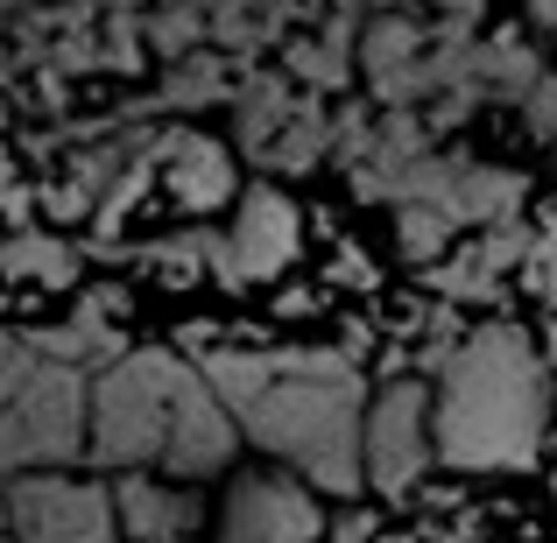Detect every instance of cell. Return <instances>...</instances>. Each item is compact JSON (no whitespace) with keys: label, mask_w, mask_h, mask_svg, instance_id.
Instances as JSON below:
<instances>
[{"label":"cell","mask_w":557,"mask_h":543,"mask_svg":"<svg viewBox=\"0 0 557 543\" xmlns=\"http://www.w3.org/2000/svg\"><path fill=\"white\" fill-rule=\"evenodd\" d=\"M198 36H205V14H190V8H163V14H149V42H156V50H170L177 64L190 57V42H198Z\"/></svg>","instance_id":"obj_22"},{"label":"cell","mask_w":557,"mask_h":543,"mask_svg":"<svg viewBox=\"0 0 557 543\" xmlns=\"http://www.w3.org/2000/svg\"><path fill=\"white\" fill-rule=\"evenodd\" d=\"M121 318H127V289H92V297L78 304V318L71 325H50V332H28V340L42 346V360L57 367H78V360H107L121 367Z\"/></svg>","instance_id":"obj_11"},{"label":"cell","mask_w":557,"mask_h":543,"mask_svg":"<svg viewBox=\"0 0 557 543\" xmlns=\"http://www.w3.org/2000/svg\"><path fill=\"white\" fill-rule=\"evenodd\" d=\"M226 452H233L226 409H219L212 381L184 367V374H177V417H170V452H163V466H170V473H184V480H198V473H219V466H226Z\"/></svg>","instance_id":"obj_9"},{"label":"cell","mask_w":557,"mask_h":543,"mask_svg":"<svg viewBox=\"0 0 557 543\" xmlns=\"http://www.w3.org/2000/svg\"><path fill=\"white\" fill-rule=\"evenodd\" d=\"M71 247L64 240H42V233H14L8 240V275L14 283H71Z\"/></svg>","instance_id":"obj_18"},{"label":"cell","mask_w":557,"mask_h":543,"mask_svg":"<svg viewBox=\"0 0 557 543\" xmlns=\"http://www.w3.org/2000/svg\"><path fill=\"white\" fill-rule=\"evenodd\" d=\"M177 374L184 360L170 354H127L107 367L92 388V459L135 473L141 459L170 452V417H177Z\"/></svg>","instance_id":"obj_3"},{"label":"cell","mask_w":557,"mask_h":543,"mask_svg":"<svg viewBox=\"0 0 557 543\" xmlns=\"http://www.w3.org/2000/svg\"><path fill=\"white\" fill-rule=\"evenodd\" d=\"M113 494H121V530L141 536V543H184L198 530V502H190V494H170L141 473H127Z\"/></svg>","instance_id":"obj_12"},{"label":"cell","mask_w":557,"mask_h":543,"mask_svg":"<svg viewBox=\"0 0 557 543\" xmlns=\"http://www.w3.org/2000/svg\"><path fill=\"white\" fill-rule=\"evenodd\" d=\"M536 283H544L550 297H557V233L544 240V255H536Z\"/></svg>","instance_id":"obj_24"},{"label":"cell","mask_w":557,"mask_h":543,"mask_svg":"<svg viewBox=\"0 0 557 543\" xmlns=\"http://www.w3.org/2000/svg\"><path fill=\"white\" fill-rule=\"evenodd\" d=\"M8 522H14V543H113L121 494L92 488V480L22 473L8 488Z\"/></svg>","instance_id":"obj_5"},{"label":"cell","mask_w":557,"mask_h":543,"mask_svg":"<svg viewBox=\"0 0 557 543\" xmlns=\"http://www.w3.org/2000/svg\"><path fill=\"white\" fill-rule=\"evenodd\" d=\"M544 437V374L516 325H487L445 367L437 445L451 466H530Z\"/></svg>","instance_id":"obj_2"},{"label":"cell","mask_w":557,"mask_h":543,"mask_svg":"<svg viewBox=\"0 0 557 543\" xmlns=\"http://www.w3.org/2000/svg\"><path fill=\"white\" fill-rule=\"evenodd\" d=\"M431 466V445H423V388L417 381H395L368 417V480L381 494H409Z\"/></svg>","instance_id":"obj_7"},{"label":"cell","mask_w":557,"mask_h":543,"mask_svg":"<svg viewBox=\"0 0 557 543\" xmlns=\"http://www.w3.org/2000/svg\"><path fill=\"white\" fill-rule=\"evenodd\" d=\"M205 99H226V57L190 50L163 85V107H205Z\"/></svg>","instance_id":"obj_19"},{"label":"cell","mask_w":557,"mask_h":543,"mask_svg":"<svg viewBox=\"0 0 557 543\" xmlns=\"http://www.w3.org/2000/svg\"><path fill=\"white\" fill-rule=\"evenodd\" d=\"M550 360H557V332H550Z\"/></svg>","instance_id":"obj_25"},{"label":"cell","mask_w":557,"mask_h":543,"mask_svg":"<svg viewBox=\"0 0 557 543\" xmlns=\"http://www.w3.org/2000/svg\"><path fill=\"white\" fill-rule=\"evenodd\" d=\"M395 543H403V536H395Z\"/></svg>","instance_id":"obj_26"},{"label":"cell","mask_w":557,"mask_h":543,"mask_svg":"<svg viewBox=\"0 0 557 543\" xmlns=\"http://www.w3.org/2000/svg\"><path fill=\"white\" fill-rule=\"evenodd\" d=\"M163 156H170V190H177L184 205H198V212L233 190V170H226V149H219V141L177 135V141H163Z\"/></svg>","instance_id":"obj_13"},{"label":"cell","mask_w":557,"mask_h":543,"mask_svg":"<svg viewBox=\"0 0 557 543\" xmlns=\"http://www.w3.org/2000/svg\"><path fill=\"white\" fill-rule=\"evenodd\" d=\"M522 198V177L508 170H466L451 190V226H480V219H508V205Z\"/></svg>","instance_id":"obj_16"},{"label":"cell","mask_w":557,"mask_h":543,"mask_svg":"<svg viewBox=\"0 0 557 543\" xmlns=\"http://www.w3.org/2000/svg\"><path fill=\"white\" fill-rule=\"evenodd\" d=\"M368 536H374V516H368V508H354V516L332 522V543H368Z\"/></svg>","instance_id":"obj_23"},{"label":"cell","mask_w":557,"mask_h":543,"mask_svg":"<svg viewBox=\"0 0 557 543\" xmlns=\"http://www.w3.org/2000/svg\"><path fill=\"white\" fill-rule=\"evenodd\" d=\"M318 536H325L318 502L283 473L240 480L226 502V530H219V543H318Z\"/></svg>","instance_id":"obj_6"},{"label":"cell","mask_w":557,"mask_h":543,"mask_svg":"<svg viewBox=\"0 0 557 543\" xmlns=\"http://www.w3.org/2000/svg\"><path fill=\"white\" fill-rule=\"evenodd\" d=\"M325 141H339V121H325V113H318V99H304L297 121H289V135L269 149V163L275 170H311L318 156H325Z\"/></svg>","instance_id":"obj_17"},{"label":"cell","mask_w":557,"mask_h":543,"mask_svg":"<svg viewBox=\"0 0 557 543\" xmlns=\"http://www.w3.org/2000/svg\"><path fill=\"white\" fill-rule=\"evenodd\" d=\"M205 360L212 395L240 409V423L269 452L318 480L332 494H354L368 480V431H360V381L339 367V354H240L212 332H190Z\"/></svg>","instance_id":"obj_1"},{"label":"cell","mask_w":557,"mask_h":543,"mask_svg":"<svg viewBox=\"0 0 557 543\" xmlns=\"http://www.w3.org/2000/svg\"><path fill=\"white\" fill-rule=\"evenodd\" d=\"M297 107H304V99H289L283 78H247V85H240V141L261 156V163H269V149L289 135Z\"/></svg>","instance_id":"obj_14"},{"label":"cell","mask_w":557,"mask_h":543,"mask_svg":"<svg viewBox=\"0 0 557 543\" xmlns=\"http://www.w3.org/2000/svg\"><path fill=\"white\" fill-rule=\"evenodd\" d=\"M289 255H297V205H289L283 190H247L233 240H212L205 261H212L226 283H261V275H275Z\"/></svg>","instance_id":"obj_8"},{"label":"cell","mask_w":557,"mask_h":543,"mask_svg":"<svg viewBox=\"0 0 557 543\" xmlns=\"http://www.w3.org/2000/svg\"><path fill=\"white\" fill-rule=\"evenodd\" d=\"M522 255H530V233L522 226H494L473 255L445 269V297H494V275H502L508 261H522Z\"/></svg>","instance_id":"obj_15"},{"label":"cell","mask_w":557,"mask_h":543,"mask_svg":"<svg viewBox=\"0 0 557 543\" xmlns=\"http://www.w3.org/2000/svg\"><path fill=\"white\" fill-rule=\"evenodd\" d=\"M346 22H332L325 42H289V71H297L304 85H318V92H332V85L346 78Z\"/></svg>","instance_id":"obj_20"},{"label":"cell","mask_w":557,"mask_h":543,"mask_svg":"<svg viewBox=\"0 0 557 543\" xmlns=\"http://www.w3.org/2000/svg\"><path fill=\"white\" fill-rule=\"evenodd\" d=\"M445 240H451V219L437 212V205H403V247L417 261H431Z\"/></svg>","instance_id":"obj_21"},{"label":"cell","mask_w":557,"mask_h":543,"mask_svg":"<svg viewBox=\"0 0 557 543\" xmlns=\"http://www.w3.org/2000/svg\"><path fill=\"white\" fill-rule=\"evenodd\" d=\"M360 57H368L374 92L395 99V113H403V99L431 92V50H423V28L403 22V14H381V22H368V42H360Z\"/></svg>","instance_id":"obj_10"},{"label":"cell","mask_w":557,"mask_h":543,"mask_svg":"<svg viewBox=\"0 0 557 543\" xmlns=\"http://www.w3.org/2000/svg\"><path fill=\"white\" fill-rule=\"evenodd\" d=\"M85 423H92V388L78 381V367L42 360V374L22 395H8L0 409V459L22 473V466H57L78 452Z\"/></svg>","instance_id":"obj_4"}]
</instances>
